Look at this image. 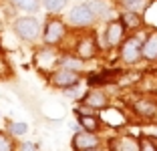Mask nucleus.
<instances>
[{
    "label": "nucleus",
    "instance_id": "f257e3e1",
    "mask_svg": "<svg viewBox=\"0 0 157 151\" xmlns=\"http://www.w3.org/2000/svg\"><path fill=\"white\" fill-rule=\"evenodd\" d=\"M14 30L18 34L20 38L24 41H34L38 37V32H40V26H38L36 18H30V16H22L14 22Z\"/></svg>",
    "mask_w": 157,
    "mask_h": 151
},
{
    "label": "nucleus",
    "instance_id": "f03ea898",
    "mask_svg": "<svg viewBox=\"0 0 157 151\" xmlns=\"http://www.w3.org/2000/svg\"><path fill=\"white\" fill-rule=\"evenodd\" d=\"M95 10H93L91 4H81V6H75L69 14V20L75 24V26H87L95 20Z\"/></svg>",
    "mask_w": 157,
    "mask_h": 151
},
{
    "label": "nucleus",
    "instance_id": "7ed1b4c3",
    "mask_svg": "<svg viewBox=\"0 0 157 151\" xmlns=\"http://www.w3.org/2000/svg\"><path fill=\"white\" fill-rule=\"evenodd\" d=\"M52 85L55 87H60V89H71V87H75L78 83V71H71V69H63L60 71H56L55 75H52Z\"/></svg>",
    "mask_w": 157,
    "mask_h": 151
},
{
    "label": "nucleus",
    "instance_id": "20e7f679",
    "mask_svg": "<svg viewBox=\"0 0 157 151\" xmlns=\"http://www.w3.org/2000/svg\"><path fill=\"white\" fill-rule=\"evenodd\" d=\"M141 55H143V45L139 38H127L121 46V56L127 63H135Z\"/></svg>",
    "mask_w": 157,
    "mask_h": 151
},
{
    "label": "nucleus",
    "instance_id": "39448f33",
    "mask_svg": "<svg viewBox=\"0 0 157 151\" xmlns=\"http://www.w3.org/2000/svg\"><path fill=\"white\" fill-rule=\"evenodd\" d=\"M73 147L77 151H87L99 147V137L95 135V131H81L73 137Z\"/></svg>",
    "mask_w": 157,
    "mask_h": 151
},
{
    "label": "nucleus",
    "instance_id": "423d86ee",
    "mask_svg": "<svg viewBox=\"0 0 157 151\" xmlns=\"http://www.w3.org/2000/svg\"><path fill=\"white\" fill-rule=\"evenodd\" d=\"M42 37H44V42H48V45H56L60 38L65 37V24L60 22V20H48L46 26H44Z\"/></svg>",
    "mask_w": 157,
    "mask_h": 151
},
{
    "label": "nucleus",
    "instance_id": "0eeeda50",
    "mask_svg": "<svg viewBox=\"0 0 157 151\" xmlns=\"http://www.w3.org/2000/svg\"><path fill=\"white\" fill-rule=\"evenodd\" d=\"M83 105H89L93 109H103V107H107V97L101 91H91L89 95L83 97Z\"/></svg>",
    "mask_w": 157,
    "mask_h": 151
},
{
    "label": "nucleus",
    "instance_id": "6e6552de",
    "mask_svg": "<svg viewBox=\"0 0 157 151\" xmlns=\"http://www.w3.org/2000/svg\"><path fill=\"white\" fill-rule=\"evenodd\" d=\"M123 38V22H111L107 26V42L111 46L119 45Z\"/></svg>",
    "mask_w": 157,
    "mask_h": 151
},
{
    "label": "nucleus",
    "instance_id": "1a4fd4ad",
    "mask_svg": "<svg viewBox=\"0 0 157 151\" xmlns=\"http://www.w3.org/2000/svg\"><path fill=\"white\" fill-rule=\"evenodd\" d=\"M95 52H97V45H95V41H93V38H85V41L78 42L77 55L81 56V59H93V56H95Z\"/></svg>",
    "mask_w": 157,
    "mask_h": 151
},
{
    "label": "nucleus",
    "instance_id": "9d476101",
    "mask_svg": "<svg viewBox=\"0 0 157 151\" xmlns=\"http://www.w3.org/2000/svg\"><path fill=\"white\" fill-rule=\"evenodd\" d=\"M135 111L143 117H153L157 113V105L151 101H139V103H135Z\"/></svg>",
    "mask_w": 157,
    "mask_h": 151
},
{
    "label": "nucleus",
    "instance_id": "9b49d317",
    "mask_svg": "<svg viewBox=\"0 0 157 151\" xmlns=\"http://www.w3.org/2000/svg\"><path fill=\"white\" fill-rule=\"evenodd\" d=\"M77 119H78V123L83 125V129H87V131H95V129H99V119L95 117V115L77 113Z\"/></svg>",
    "mask_w": 157,
    "mask_h": 151
},
{
    "label": "nucleus",
    "instance_id": "f8f14e48",
    "mask_svg": "<svg viewBox=\"0 0 157 151\" xmlns=\"http://www.w3.org/2000/svg\"><path fill=\"white\" fill-rule=\"evenodd\" d=\"M143 56L145 59H157V34H151V37L145 41Z\"/></svg>",
    "mask_w": 157,
    "mask_h": 151
},
{
    "label": "nucleus",
    "instance_id": "ddd939ff",
    "mask_svg": "<svg viewBox=\"0 0 157 151\" xmlns=\"http://www.w3.org/2000/svg\"><path fill=\"white\" fill-rule=\"evenodd\" d=\"M121 20H123V26H127V28H137L139 24H141V18H139V16H137V12H133V10L125 12Z\"/></svg>",
    "mask_w": 157,
    "mask_h": 151
},
{
    "label": "nucleus",
    "instance_id": "4468645a",
    "mask_svg": "<svg viewBox=\"0 0 157 151\" xmlns=\"http://www.w3.org/2000/svg\"><path fill=\"white\" fill-rule=\"evenodd\" d=\"M14 6H18L20 10H26V12H36L38 10V0H12Z\"/></svg>",
    "mask_w": 157,
    "mask_h": 151
},
{
    "label": "nucleus",
    "instance_id": "2eb2a0df",
    "mask_svg": "<svg viewBox=\"0 0 157 151\" xmlns=\"http://www.w3.org/2000/svg\"><path fill=\"white\" fill-rule=\"evenodd\" d=\"M117 151H139V143L131 137H123L117 145Z\"/></svg>",
    "mask_w": 157,
    "mask_h": 151
},
{
    "label": "nucleus",
    "instance_id": "dca6fc26",
    "mask_svg": "<svg viewBox=\"0 0 157 151\" xmlns=\"http://www.w3.org/2000/svg\"><path fill=\"white\" fill-rule=\"evenodd\" d=\"M65 4H67V0H44L46 10H51V12H59V10H63Z\"/></svg>",
    "mask_w": 157,
    "mask_h": 151
},
{
    "label": "nucleus",
    "instance_id": "f3484780",
    "mask_svg": "<svg viewBox=\"0 0 157 151\" xmlns=\"http://www.w3.org/2000/svg\"><path fill=\"white\" fill-rule=\"evenodd\" d=\"M63 67L65 69H71V71H81V60H77V59H71V56H63Z\"/></svg>",
    "mask_w": 157,
    "mask_h": 151
},
{
    "label": "nucleus",
    "instance_id": "a211bd4d",
    "mask_svg": "<svg viewBox=\"0 0 157 151\" xmlns=\"http://www.w3.org/2000/svg\"><path fill=\"white\" fill-rule=\"evenodd\" d=\"M26 129H28L26 123H12V125H10V131H12L14 135H24Z\"/></svg>",
    "mask_w": 157,
    "mask_h": 151
},
{
    "label": "nucleus",
    "instance_id": "6ab92c4d",
    "mask_svg": "<svg viewBox=\"0 0 157 151\" xmlns=\"http://www.w3.org/2000/svg\"><path fill=\"white\" fill-rule=\"evenodd\" d=\"M0 151H12V143L4 133H0Z\"/></svg>",
    "mask_w": 157,
    "mask_h": 151
},
{
    "label": "nucleus",
    "instance_id": "aec40b11",
    "mask_svg": "<svg viewBox=\"0 0 157 151\" xmlns=\"http://www.w3.org/2000/svg\"><path fill=\"white\" fill-rule=\"evenodd\" d=\"M139 151H157V149L149 139H141V141H139Z\"/></svg>",
    "mask_w": 157,
    "mask_h": 151
},
{
    "label": "nucleus",
    "instance_id": "412c9836",
    "mask_svg": "<svg viewBox=\"0 0 157 151\" xmlns=\"http://www.w3.org/2000/svg\"><path fill=\"white\" fill-rule=\"evenodd\" d=\"M20 151H38L36 145H33V143H24L22 147H20Z\"/></svg>",
    "mask_w": 157,
    "mask_h": 151
},
{
    "label": "nucleus",
    "instance_id": "4be33fe9",
    "mask_svg": "<svg viewBox=\"0 0 157 151\" xmlns=\"http://www.w3.org/2000/svg\"><path fill=\"white\" fill-rule=\"evenodd\" d=\"M87 151H97V147H95V149H87Z\"/></svg>",
    "mask_w": 157,
    "mask_h": 151
}]
</instances>
